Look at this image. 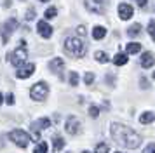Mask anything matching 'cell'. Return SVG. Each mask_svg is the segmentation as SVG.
<instances>
[{"instance_id": "d590c367", "label": "cell", "mask_w": 155, "mask_h": 153, "mask_svg": "<svg viewBox=\"0 0 155 153\" xmlns=\"http://www.w3.org/2000/svg\"><path fill=\"white\" fill-rule=\"evenodd\" d=\"M82 153H89V151H82Z\"/></svg>"}, {"instance_id": "7a4b0ae2", "label": "cell", "mask_w": 155, "mask_h": 153, "mask_svg": "<svg viewBox=\"0 0 155 153\" xmlns=\"http://www.w3.org/2000/svg\"><path fill=\"white\" fill-rule=\"evenodd\" d=\"M64 49H66V52L71 54L73 57H82L85 54V45L84 42L77 38V37H71V38H66L64 40Z\"/></svg>"}, {"instance_id": "f546056e", "label": "cell", "mask_w": 155, "mask_h": 153, "mask_svg": "<svg viewBox=\"0 0 155 153\" xmlns=\"http://www.w3.org/2000/svg\"><path fill=\"white\" fill-rule=\"evenodd\" d=\"M5 103L7 104H14V94H7V96H5Z\"/></svg>"}, {"instance_id": "8d00e7d4", "label": "cell", "mask_w": 155, "mask_h": 153, "mask_svg": "<svg viewBox=\"0 0 155 153\" xmlns=\"http://www.w3.org/2000/svg\"><path fill=\"white\" fill-rule=\"evenodd\" d=\"M115 153H120V151H115Z\"/></svg>"}, {"instance_id": "5bb4252c", "label": "cell", "mask_w": 155, "mask_h": 153, "mask_svg": "<svg viewBox=\"0 0 155 153\" xmlns=\"http://www.w3.org/2000/svg\"><path fill=\"white\" fill-rule=\"evenodd\" d=\"M105 35H106V30L103 26H94V30H92V38H94V40L105 38Z\"/></svg>"}, {"instance_id": "603a6c76", "label": "cell", "mask_w": 155, "mask_h": 153, "mask_svg": "<svg viewBox=\"0 0 155 153\" xmlns=\"http://www.w3.org/2000/svg\"><path fill=\"white\" fill-rule=\"evenodd\" d=\"M148 33L152 37V40L155 42V21H150V23H148Z\"/></svg>"}, {"instance_id": "836d02e7", "label": "cell", "mask_w": 155, "mask_h": 153, "mask_svg": "<svg viewBox=\"0 0 155 153\" xmlns=\"http://www.w3.org/2000/svg\"><path fill=\"white\" fill-rule=\"evenodd\" d=\"M40 2H49V0H40Z\"/></svg>"}, {"instance_id": "484cf974", "label": "cell", "mask_w": 155, "mask_h": 153, "mask_svg": "<svg viewBox=\"0 0 155 153\" xmlns=\"http://www.w3.org/2000/svg\"><path fill=\"white\" fill-rule=\"evenodd\" d=\"M84 82L87 83V85H91V83L94 82V73H85L84 75Z\"/></svg>"}, {"instance_id": "8992f818", "label": "cell", "mask_w": 155, "mask_h": 153, "mask_svg": "<svg viewBox=\"0 0 155 153\" xmlns=\"http://www.w3.org/2000/svg\"><path fill=\"white\" fill-rule=\"evenodd\" d=\"M49 94V87H47V83L45 82H37L31 89H30V97L33 99V101H42L45 99Z\"/></svg>"}, {"instance_id": "8fae6325", "label": "cell", "mask_w": 155, "mask_h": 153, "mask_svg": "<svg viewBox=\"0 0 155 153\" xmlns=\"http://www.w3.org/2000/svg\"><path fill=\"white\" fill-rule=\"evenodd\" d=\"M33 71H35V64H33V63L23 64L21 68L16 71V76H18V78H28V76L33 75Z\"/></svg>"}, {"instance_id": "4fadbf2b", "label": "cell", "mask_w": 155, "mask_h": 153, "mask_svg": "<svg viewBox=\"0 0 155 153\" xmlns=\"http://www.w3.org/2000/svg\"><path fill=\"white\" fill-rule=\"evenodd\" d=\"M155 63V57L152 52H143L141 54V59H140V64L143 66V68H152Z\"/></svg>"}, {"instance_id": "e0dca14e", "label": "cell", "mask_w": 155, "mask_h": 153, "mask_svg": "<svg viewBox=\"0 0 155 153\" xmlns=\"http://www.w3.org/2000/svg\"><path fill=\"white\" fill-rule=\"evenodd\" d=\"M64 146V139L61 136H54V141H52V148H54V151H61Z\"/></svg>"}, {"instance_id": "7c38bea8", "label": "cell", "mask_w": 155, "mask_h": 153, "mask_svg": "<svg viewBox=\"0 0 155 153\" xmlns=\"http://www.w3.org/2000/svg\"><path fill=\"white\" fill-rule=\"evenodd\" d=\"M133 14H134V11H133V7L129 5V4H120V5H119V18L122 21L131 19V18H133Z\"/></svg>"}, {"instance_id": "d6a6232c", "label": "cell", "mask_w": 155, "mask_h": 153, "mask_svg": "<svg viewBox=\"0 0 155 153\" xmlns=\"http://www.w3.org/2000/svg\"><path fill=\"white\" fill-rule=\"evenodd\" d=\"M2 101H4V96H2V92H0V104H2Z\"/></svg>"}, {"instance_id": "6da1fadb", "label": "cell", "mask_w": 155, "mask_h": 153, "mask_svg": "<svg viewBox=\"0 0 155 153\" xmlns=\"http://www.w3.org/2000/svg\"><path fill=\"white\" fill-rule=\"evenodd\" d=\"M110 134L112 138L115 139V143L120 146H126L129 150H134L141 145V138L140 134H136L133 129H129L122 124H113L112 129H110Z\"/></svg>"}, {"instance_id": "7402d4cb", "label": "cell", "mask_w": 155, "mask_h": 153, "mask_svg": "<svg viewBox=\"0 0 155 153\" xmlns=\"http://www.w3.org/2000/svg\"><path fill=\"white\" fill-rule=\"evenodd\" d=\"M68 82H70V85H73V87H77L78 85V75L75 73V71H70V75H68Z\"/></svg>"}, {"instance_id": "ac0fdd59", "label": "cell", "mask_w": 155, "mask_h": 153, "mask_svg": "<svg viewBox=\"0 0 155 153\" xmlns=\"http://www.w3.org/2000/svg\"><path fill=\"white\" fill-rule=\"evenodd\" d=\"M153 111H145L143 115H140V122L141 124H152L153 122Z\"/></svg>"}, {"instance_id": "52a82bcc", "label": "cell", "mask_w": 155, "mask_h": 153, "mask_svg": "<svg viewBox=\"0 0 155 153\" xmlns=\"http://www.w3.org/2000/svg\"><path fill=\"white\" fill-rule=\"evenodd\" d=\"M84 5H85V9L91 11V12L103 14L106 5H108V0H84Z\"/></svg>"}, {"instance_id": "3957f363", "label": "cell", "mask_w": 155, "mask_h": 153, "mask_svg": "<svg viewBox=\"0 0 155 153\" xmlns=\"http://www.w3.org/2000/svg\"><path fill=\"white\" fill-rule=\"evenodd\" d=\"M26 57H28V50H26L25 42H23L21 47H18L16 50H12V52L9 54V61L12 63L14 66H19V68H21L23 64H25V61H26Z\"/></svg>"}, {"instance_id": "4316f807", "label": "cell", "mask_w": 155, "mask_h": 153, "mask_svg": "<svg viewBox=\"0 0 155 153\" xmlns=\"http://www.w3.org/2000/svg\"><path fill=\"white\" fill-rule=\"evenodd\" d=\"M94 153H108V146L101 143V145L96 146V151H94Z\"/></svg>"}, {"instance_id": "d4e9b609", "label": "cell", "mask_w": 155, "mask_h": 153, "mask_svg": "<svg viewBox=\"0 0 155 153\" xmlns=\"http://www.w3.org/2000/svg\"><path fill=\"white\" fill-rule=\"evenodd\" d=\"M89 115H91L92 118H96V117L99 115V108H98V106H94V104H92L91 108H89Z\"/></svg>"}, {"instance_id": "44dd1931", "label": "cell", "mask_w": 155, "mask_h": 153, "mask_svg": "<svg viewBox=\"0 0 155 153\" xmlns=\"http://www.w3.org/2000/svg\"><path fill=\"white\" fill-rule=\"evenodd\" d=\"M94 59L99 63H108V56H106V52H103V50H98L96 54H94Z\"/></svg>"}, {"instance_id": "ffe728a7", "label": "cell", "mask_w": 155, "mask_h": 153, "mask_svg": "<svg viewBox=\"0 0 155 153\" xmlns=\"http://www.w3.org/2000/svg\"><path fill=\"white\" fill-rule=\"evenodd\" d=\"M33 153H47V143L45 141H40V143H37L35 150H33Z\"/></svg>"}, {"instance_id": "e575fe53", "label": "cell", "mask_w": 155, "mask_h": 153, "mask_svg": "<svg viewBox=\"0 0 155 153\" xmlns=\"http://www.w3.org/2000/svg\"><path fill=\"white\" fill-rule=\"evenodd\" d=\"M153 80H155V71H153Z\"/></svg>"}, {"instance_id": "83f0119b", "label": "cell", "mask_w": 155, "mask_h": 153, "mask_svg": "<svg viewBox=\"0 0 155 153\" xmlns=\"http://www.w3.org/2000/svg\"><path fill=\"white\" fill-rule=\"evenodd\" d=\"M25 18H26V21H31L35 18V9H28V12L25 14Z\"/></svg>"}, {"instance_id": "1f68e13d", "label": "cell", "mask_w": 155, "mask_h": 153, "mask_svg": "<svg viewBox=\"0 0 155 153\" xmlns=\"http://www.w3.org/2000/svg\"><path fill=\"white\" fill-rule=\"evenodd\" d=\"M140 83H141V87H143V89H148V87H150V83H148V80H147V78H141V80H140Z\"/></svg>"}, {"instance_id": "ba28073f", "label": "cell", "mask_w": 155, "mask_h": 153, "mask_svg": "<svg viewBox=\"0 0 155 153\" xmlns=\"http://www.w3.org/2000/svg\"><path fill=\"white\" fill-rule=\"evenodd\" d=\"M64 131L68 132L70 136H77L80 132V122L77 117H68L66 118V125H64Z\"/></svg>"}, {"instance_id": "5b68a950", "label": "cell", "mask_w": 155, "mask_h": 153, "mask_svg": "<svg viewBox=\"0 0 155 153\" xmlns=\"http://www.w3.org/2000/svg\"><path fill=\"white\" fill-rule=\"evenodd\" d=\"M9 138H11V141L14 143V145H18L19 148H26L30 143V134L28 132H25L21 131V129H14V131H11L9 132Z\"/></svg>"}, {"instance_id": "9a60e30c", "label": "cell", "mask_w": 155, "mask_h": 153, "mask_svg": "<svg viewBox=\"0 0 155 153\" xmlns=\"http://www.w3.org/2000/svg\"><path fill=\"white\" fill-rule=\"evenodd\" d=\"M127 56L124 54V52H119V54H115V57H113V64H117V66H124V64H127Z\"/></svg>"}, {"instance_id": "d6986e66", "label": "cell", "mask_w": 155, "mask_h": 153, "mask_svg": "<svg viewBox=\"0 0 155 153\" xmlns=\"http://www.w3.org/2000/svg\"><path fill=\"white\" fill-rule=\"evenodd\" d=\"M141 33V24H133V26L127 30V35L129 37H136V35Z\"/></svg>"}, {"instance_id": "277c9868", "label": "cell", "mask_w": 155, "mask_h": 153, "mask_svg": "<svg viewBox=\"0 0 155 153\" xmlns=\"http://www.w3.org/2000/svg\"><path fill=\"white\" fill-rule=\"evenodd\" d=\"M16 30H18V21L16 18H11L7 19L2 26H0V37H2V44H7L9 38H11V35L14 33Z\"/></svg>"}, {"instance_id": "74e56055", "label": "cell", "mask_w": 155, "mask_h": 153, "mask_svg": "<svg viewBox=\"0 0 155 153\" xmlns=\"http://www.w3.org/2000/svg\"><path fill=\"white\" fill-rule=\"evenodd\" d=\"M138 2H140V0H138Z\"/></svg>"}, {"instance_id": "9c48e42d", "label": "cell", "mask_w": 155, "mask_h": 153, "mask_svg": "<svg viewBox=\"0 0 155 153\" xmlns=\"http://www.w3.org/2000/svg\"><path fill=\"white\" fill-rule=\"evenodd\" d=\"M37 31L38 35L42 37V38H51V35H52V26H51L47 21H38V24H37Z\"/></svg>"}, {"instance_id": "4dcf8cb0", "label": "cell", "mask_w": 155, "mask_h": 153, "mask_svg": "<svg viewBox=\"0 0 155 153\" xmlns=\"http://www.w3.org/2000/svg\"><path fill=\"white\" fill-rule=\"evenodd\" d=\"M77 33L80 35V37H85V33H87V30H85V26H78V28H77Z\"/></svg>"}, {"instance_id": "2e32d148", "label": "cell", "mask_w": 155, "mask_h": 153, "mask_svg": "<svg viewBox=\"0 0 155 153\" xmlns=\"http://www.w3.org/2000/svg\"><path fill=\"white\" fill-rule=\"evenodd\" d=\"M140 50H141V44H138V42H131L126 47V52H129V54H138Z\"/></svg>"}, {"instance_id": "f1b7e54d", "label": "cell", "mask_w": 155, "mask_h": 153, "mask_svg": "<svg viewBox=\"0 0 155 153\" xmlns=\"http://www.w3.org/2000/svg\"><path fill=\"white\" fill-rule=\"evenodd\" d=\"M143 153H155V145H153V143H150V145L145 148V151H143Z\"/></svg>"}, {"instance_id": "cb8c5ba5", "label": "cell", "mask_w": 155, "mask_h": 153, "mask_svg": "<svg viewBox=\"0 0 155 153\" xmlns=\"http://www.w3.org/2000/svg\"><path fill=\"white\" fill-rule=\"evenodd\" d=\"M58 14V11H56V7H49L47 11H45V19H51V18H54Z\"/></svg>"}, {"instance_id": "30bf717a", "label": "cell", "mask_w": 155, "mask_h": 153, "mask_svg": "<svg viewBox=\"0 0 155 153\" xmlns=\"http://www.w3.org/2000/svg\"><path fill=\"white\" fill-rule=\"evenodd\" d=\"M49 68H51V71L52 73H56L59 78L63 76V68H64V61L61 59V57H54L52 61L49 63Z\"/></svg>"}]
</instances>
